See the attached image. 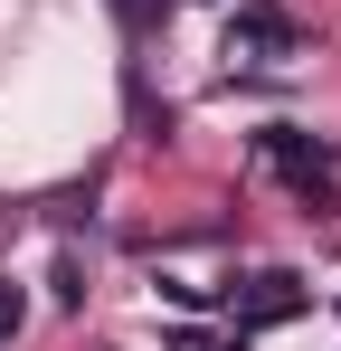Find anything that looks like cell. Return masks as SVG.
<instances>
[{
    "instance_id": "obj_1",
    "label": "cell",
    "mask_w": 341,
    "mask_h": 351,
    "mask_svg": "<svg viewBox=\"0 0 341 351\" xmlns=\"http://www.w3.org/2000/svg\"><path fill=\"white\" fill-rule=\"evenodd\" d=\"M256 171H275L303 190V209H332V143L303 133V123H266L256 133Z\"/></svg>"
},
{
    "instance_id": "obj_2",
    "label": "cell",
    "mask_w": 341,
    "mask_h": 351,
    "mask_svg": "<svg viewBox=\"0 0 341 351\" xmlns=\"http://www.w3.org/2000/svg\"><path fill=\"white\" fill-rule=\"evenodd\" d=\"M294 48H303V19L284 0H237V19H227V58L237 66H275Z\"/></svg>"
},
{
    "instance_id": "obj_3",
    "label": "cell",
    "mask_w": 341,
    "mask_h": 351,
    "mask_svg": "<svg viewBox=\"0 0 341 351\" xmlns=\"http://www.w3.org/2000/svg\"><path fill=\"white\" fill-rule=\"evenodd\" d=\"M294 304H303V285H294V276H256V294H247V313H237V323H284Z\"/></svg>"
},
{
    "instance_id": "obj_4",
    "label": "cell",
    "mask_w": 341,
    "mask_h": 351,
    "mask_svg": "<svg viewBox=\"0 0 341 351\" xmlns=\"http://www.w3.org/2000/svg\"><path fill=\"white\" fill-rule=\"evenodd\" d=\"M114 19H123V29H133V38H142V29H152V19H162V0H114Z\"/></svg>"
},
{
    "instance_id": "obj_5",
    "label": "cell",
    "mask_w": 341,
    "mask_h": 351,
    "mask_svg": "<svg viewBox=\"0 0 341 351\" xmlns=\"http://www.w3.org/2000/svg\"><path fill=\"white\" fill-rule=\"evenodd\" d=\"M19 323H29V313H19V294H10V285H0V351H10V342H19Z\"/></svg>"
},
{
    "instance_id": "obj_6",
    "label": "cell",
    "mask_w": 341,
    "mask_h": 351,
    "mask_svg": "<svg viewBox=\"0 0 341 351\" xmlns=\"http://www.w3.org/2000/svg\"><path fill=\"white\" fill-rule=\"evenodd\" d=\"M162 351H218V342H209V332H170Z\"/></svg>"
}]
</instances>
